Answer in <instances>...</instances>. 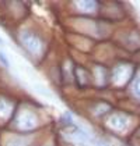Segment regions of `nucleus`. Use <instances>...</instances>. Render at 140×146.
<instances>
[{"mask_svg":"<svg viewBox=\"0 0 140 146\" xmlns=\"http://www.w3.org/2000/svg\"><path fill=\"white\" fill-rule=\"evenodd\" d=\"M23 42L24 45L27 46L32 53H35V52H38V49H39V43H38V39L35 38L34 35L31 34H24L23 35Z\"/></svg>","mask_w":140,"mask_h":146,"instance_id":"obj_1","label":"nucleus"},{"mask_svg":"<svg viewBox=\"0 0 140 146\" xmlns=\"http://www.w3.org/2000/svg\"><path fill=\"white\" fill-rule=\"evenodd\" d=\"M0 43H1V38H0Z\"/></svg>","mask_w":140,"mask_h":146,"instance_id":"obj_4","label":"nucleus"},{"mask_svg":"<svg viewBox=\"0 0 140 146\" xmlns=\"http://www.w3.org/2000/svg\"><path fill=\"white\" fill-rule=\"evenodd\" d=\"M135 93H136V96L140 98V78L136 79V84H135Z\"/></svg>","mask_w":140,"mask_h":146,"instance_id":"obj_3","label":"nucleus"},{"mask_svg":"<svg viewBox=\"0 0 140 146\" xmlns=\"http://www.w3.org/2000/svg\"><path fill=\"white\" fill-rule=\"evenodd\" d=\"M0 61H1V64H3V66H6V67H9V66H10V63H9L7 57L4 56V53H3V52H0Z\"/></svg>","mask_w":140,"mask_h":146,"instance_id":"obj_2","label":"nucleus"}]
</instances>
